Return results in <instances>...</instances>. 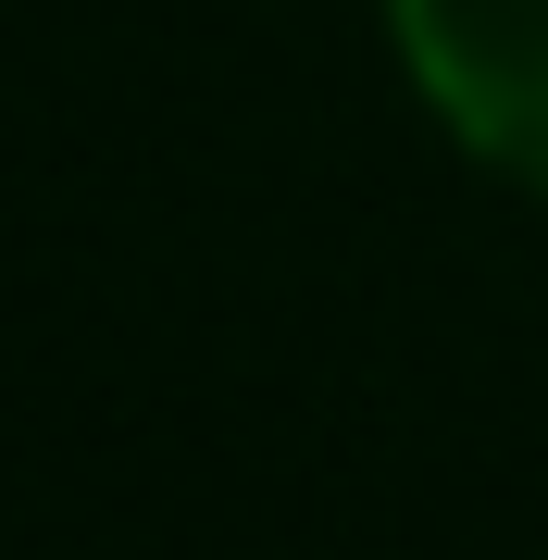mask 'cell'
I'll list each match as a JSON object with an SVG mask.
<instances>
[{
  "instance_id": "1",
  "label": "cell",
  "mask_w": 548,
  "mask_h": 560,
  "mask_svg": "<svg viewBox=\"0 0 548 560\" xmlns=\"http://www.w3.org/2000/svg\"><path fill=\"white\" fill-rule=\"evenodd\" d=\"M411 113L487 187L548 212V0H374Z\"/></svg>"
}]
</instances>
